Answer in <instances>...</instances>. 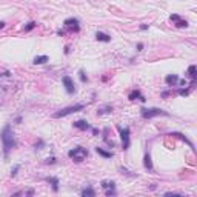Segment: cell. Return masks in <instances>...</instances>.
Segmentation results:
<instances>
[{
  "mask_svg": "<svg viewBox=\"0 0 197 197\" xmlns=\"http://www.w3.org/2000/svg\"><path fill=\"white\" fill-rule=\"evenodd\" d=\"M0 139H2V143H3V154H5V157H8L11 150H14L17 146V140L14 137L11 125H5V128L0 133Z\"/></svg>",
  "mask_w": 197,
  "mask_h": 197,
  "instance_id": "1",
  "label": "cell"
},
{
  "mask_svg": "<svg viewBox=\"0 0 197 197\" xmlns=\"http://www.w3.org/2000/svg\"><path fill=\"white\" fill-rule=\"evenodd\" d=\"M68 157L72 159L74 162L80 163V162H83L88 157V150L83 148V146H76V148H72V150L68 151Z\"/></svg>",
  "mask_w": 197,
  "mask_h": 197,
  "instance_id": "2",
  "label": "cell"
},
{
  "mask_svg": "<svg viewBox=\"0 0 197 197\" xmlns=\"http://www.w3.org/2000/svg\"><path fill=\"white\" fill-rule=\"evenodd\" d=\"M83 108H85V105H83V103H77V105H72V106H66V108H63V109L57 111L53 117H54V119L66 117V116H69V114H72V112H79V111H82Z\"/></svg>",
  "mask_w": 197,
  "mask_h": 197,
  "instance_id": "3",
  "label": "cell"
},
{
  "mask_svg": "<svg viewBox=\"0 0 197 197\" xmlns=\"http://www.w3.org/2000/svg\"><path fill=\"white\" fill-rule=\"evenodd\" d=\"M119 133H120V139H122V148H123V151H128V148L131 145V131L130 128H117Z\"/></svg>",
  "mask_w": 197,
  "mask_h": 197,
  "instance_id": "4",
  "label": "cell"
},
{
  "mask_svg": "<svg viewBox=\"0 0 197 197\" xmlns=\"http://www.w3.org/2000/svg\"><path fill=\"white\" fill-rule=\"evenodd\" d=\"M157 116H169L166 111L160 109V108H143L142 109V117L143 119H153Z\"/></svg>",
  "mask_w": 197,
  "mask_h": 197,
  "instance_id": "5",
  "label": "cell"
},
{
  "mask_svg": "<svg viewBox=\"0 0 197 197\" xmlns=\"http://www.w3.org/2000/svg\"><path fill=\"white\" fill-rule=\"evenodd\" d=\"M62 83H63V86H65V89H66L68 94H74V92H76V85H74V82H72V79L69 76H63Z\"/></svg>",
  "mask_w": 197,
  "mask_h": 197,
  "instance_id": "6",
  "label": "cell"
},
{
  "mask_svg": "<svg viewBox=\"0 0 197 197\" xmlns=\"http://www.w3.org/2000/svg\"><path fill=\"white\" fill-rule=\"evenodd\" d=\"M63 25L66 28H69L71 31H79L80 29V26H79V19H76V17H71V19H66L65 22H63Z\"/></svg>",
  "mask_w": 197,
  "mask_h": 197,
  "instance_id": "7",
  "label": "cell"
},
{
  "mask_svg": "<svg viewBox=\"0 0 197 197\" xmlns=\"http://www.w3.org/2000/svg\"><path fill=\"white\" fill-rule=\"evenodd\" d=\"M74 128H77V130H82V131H88L91 130V125L86 122V120H77V122H74L72 123Z\"/></svg>",
  "mask_w": 197,
  "mask_h": 197,
  "instance_id": "8",
  "label": "cell"
},
{
  "mask_svg": "<svg viewBox=\"0 0 197 197\" xmlns=\"http://www.w3.org/2000/svg\"><path fill=\"white\" fill-rule=\"evenodd\" d=\"M130 100H136V98H139L140 102H146V98H145V95H142V92L139 91V89H134L131 94H130Z\"/></svg>",
  "mask_w": 197,
  "mask_h": 197,
  "instance_id": "9",
  "label": "cell"
},
{
  "mask_svg": "<svg viewBox=\"0 0 197 197\" xmlns=\"http://www.w3.org/2000/svg\"><path fill=\"white\" fill-rule=\"evenodd\" d=\"M165 82H166L168 86H174L179 82V76H177V74H169V76H166Z\"/></svg>",
  "mask_w": 197,
  "mask_h": 197,
  "instance_id": "10",
  "label": "cell"
},
{
  "mask_svg": "<svg viewBox=\"0 0 197 197\" xmlns=\"http://www.w3.org/2000/svg\"><path fill=\"white\" fill-rule=\"evenodd\" d=\"M45 180L53 186V191H54V192L59 191V179H57V177H46Z\"/></svg>",
  "mask_w": 197,
  "mask_h": 197,
  "instance_id": "11",
  "label": "cell"
},
{
  "mask_svg": "<svg viewBox=\"0 0 197 197\" xmlns=\"http://www.w3.org/2000/svg\"><path fill=\"white\" fill-rule=\"evenodd\" d=\"M143 165H145V168H146V169H150V171H153V169H154V168H153L151 154H150V153H146V154H145V157H143Z\"/></svg>",
  "mask_w": 197,
  "mask_h": 197,
  "instance_id": "12",
  "label": "cell"
},
{
  "mask_svg": "<svg viewBox=\"0 0 197 197\" xmlns=\"http://www.w3.org/2000/svg\"><path fill=\"white\" fill-rule=\"evenodd\" d=\"M95 39H97L98 42H111V37H109L108 34H105V33H100V31L95 33Z\"/></svg>",
  "mask_w": 197,
  "mask_h": 197,
  "instance_id": "13",
  "label": "cell"
},
{
  "mask_svg": "<svg viewBox=\"0 0 197 197\" xmlns=\"http://www.w3.org/2000/svg\"><path fill=\"white\" fill-rule=\"evenodd\" d=\"M95 151H97V154H100L102 157H105V159H109V157H112V153H109V151H105L103 148H100V146H97L95 148Z\"/></svg>",
  "mask_w": 197,
  "mask_h": 197,
  "instance_id": "14",
  "label": "cell"
},
{
  "mask_svg": "<svg viewBox=\"0 0 197 197\" xmlns=\"http://www.w3.org/2000/svg\"><path fill=\"white\" fill-rule=\"evenodd\" d=\"M80 195L82 197H94L95 195V191L92 189V188H85V189H82V192H80Z\"/></svg>",
  "mask_w": 197,
  "mask_h": 197,
  "instance_id": "15",
  "label": "cell"
},
{
  "mask_svg": "<svg viewBox=\"0 0 197 197\" xmlns=\"http://www.w3.org/2000/svg\"><path fill=\"white\" fill-rule=\"evenodd\" d=\"M169 136H174V137H179L180 140H183L185 143H188V146H189V148H194V146H192V143H191V142H189V140H188V139H186V137H185V136H183L182 133H171Z\"/></svg>",
  "mask_w": 197,
  "mask_h": 197,
  "instance_id": "16",
  "label": "cell"
},
{
  "mask_svg": "<svg viewBox=\"0 0 197 197\" xmlns=\"http://www.w3.org/2000/svg\"><path fill=\"white\" fill-rule=\"evenodd\" d=\"M102 188H105V189H116V183L112 182V180H102Z\"/></svg>",
  "mask_w": 197,
  "mask_h": 197,
  "instance_id": "17",
  "label": "cell"
},
{
  "mask_svg": "<svg viewBox=\"0 0 197 197\" xmlns=\"http://www.w3.org/2000/svg\"><path fill=\"white\" fill-rule=\"evenodd\" d=\"M111 112H112V106H111V105H106V106H103V108H100V109H97V114H98V116L111 114Z\"/></svg>",
  "mask_w": 197,
  "mask_h": 197,
  "instance_id": "18",
  "label": "cell"
},
{
  "mask_svg": "<svg viewBox=\"0 0 197 197\" xmlns=\"http://www.w3.org/2000/svg\"><path fill=\"white\" fill-rule=\"evenodd\" d=\"M49 59H48V56H36L34 57V63L36 65H43V63H46Z\"/></svg>",
  "mask_w": 197,
  "mask_h": 197,
  "instance_id": "19",
  "label": "cell"
},
{
  "mask_svg": "<svg viewBox=\"0 0 197 197\" xmlns=\"http://www.w3.org/2000/svg\"><path fill=\"white\" fill-rule=\"evenodd\" d=\"M188 76L192 79V82H195V79H197V74H195V65H191V66L188 68Z\"/></svg>",
  "mask_w": 197,
  "mask_h": 197,
  "instance_id": "20",
  "label": "cell"
},
{
  "mask_svg": "<svg viewBox=\"0 0 197 197\" xmlns=\"http://www.w3.org/2000/svg\"><path fill=\"white\" fill-rule=\"evenodd\" d=\"M176 26H177V28H186V26H188V22H186V20L179 19V20L176 22Z\"/></svg>",
  "mask_w": 197,
  "mask_h": 197,
  "instance_id": "21",
  "label": "cell"
},
{
  "mask_svg": "<svg viewBox=\"0 0 197 197\" xmlns=\"http://www.w3.org/2000/svg\"><path fill=\"white\" fill-rule=\"evenodd\" d=\"M36 22H29V23H26V25H25V26H23V29L25 31H31V29H34L36 28Z\"/></svg>",
  "mask_w": 197,
  "mask_h": 197,
  "instance_id": "22",
  "label": "cell"
},
{
  "mask_svg": "<svg viewBox=\"0 0 197 197\" xmlns=\"http://www.w3.org/2000/svg\"><path fill=\"white\" fill-rule=\"evenodd\" d=\"M79 77H80V80H82L83 83H86V82H88V77H86V74H85V71H83V69H80V71H79Z\"/></svg>",
  "mask_w": 197,
  "mask_h": 197,
  "instance_id": "23",
  "label": "cell"
},
{
  "mask_svg": "<svg viewBox=\"0 0 197 197\" xmlns=\"http://www.w3.org/2000/svg\"><path fill=\"white\" fill-rule=\"evenodd\" d=\"M19 169H20V165H16V166H14V168L11 169V176H12V177H14V176L17 174V171H19Z\"/></svg>",
  "mask_w": 197,
  "mask_h": 197,
  "instance_id": "24",
  "label": "cell"
},
{
  "mask_svg": "<svg viewBox=\"0 0 197 197\" xmlns=\"http://www.w3.org/2000/svg\"><path fill=\"white\" fill-rule=\"evenodd\" d=\"M179 94H180L182 97H185V95L189 94V89H179Z\"/></svg>",
  "mask_w": 197,
  "mask_h": 197,
  "instance_id": "25",
  "label": "cell"
},
{
  "mask_svg": "<svg viewBox=\"0 0 197 197\" xmlns=\"http://www.w3.org/2000/svg\"><path fill=\"white\" fill-rule=\"evenodd\" d=\"M45 162H46V163H51V165H53V163H56V157H54V156H53V157H48Z\"/></svg>",
  "mask_w": 197,
  "mask_h": 197,
  "instance_id": "26",
  "label": "cell"
},
{
  "mask_svg": "<svg viewBox=\"0 0 197 197\" xmlns=\"http://www.w3.org/2000/svg\"><path fill=\"white\" fill-rule=\"evenodd\" d=\"M45 143H43V140H39L37 142V145H36V150H42V146H43Z\"/></svg>",
  "mask_w": 197,
  "mask_h": 197,
  "instance_id": "27",
  "label": "cell"
},
{
  "mask_svg": "<svg viewBox=\"0 0 197 197\" xmlns=\"http://www.w3.org/2000/svg\"><path fill=\"white\" fill-rule=\"evenodd\" d=\"M179 19H180V16H177V14H172V16H171V20H172V22H177Z\"/></svg>",
  "mask_w": 197,
  "mask_h": 197,
  "instance_id": "28",
  "label": "cell"
},
{
  "mask_svg": "<svg viewBox=\"0 0 197 197\" xmlns=\"http://www.w3.org/2000/svg\"><path fill=\"white\" fill-rule=\"evenodd\" d=\"M106 195H116V189H106Z\"/></svg>",
  "mask_w": 197,
  "mask_h": 197,
  "instance_id": "29",
  "label": "cell"
},
{
  "mask_svg": "<svg viewBox=\"0 0 197 197\" xmlns=\"http://www.w3.org/2000/svg\"><path fill=\"white\" fill-rule=\"evenodd\" d=\"M148 28H150V25H142V26H140V29H142V31H146Z\"/></svg>",
  "mask_w": 197,
  "mask_h": 197,
  "instance_id": "30",
  "label": "cell"
},
{
  "mask_svg": "<svg viewBox=\"0 0 197 197\" xmlns=\"http://www.w3.org/2000/svg\"><path fill=\"white\" fill-rule=\"evenodd\" d=\"M143 49V43H137V51H142Z\"/></svg>",
  "mask_w": 197,
  "mask_h": 197,
  "instance_id": "31",
  "label": "cell"
},
{
  "mask_svg": "<svg viewBox=\"0 0 197 197\" xmlns=\"http://www.w3.org/2000/svg\"><path fill=\"white\" fill-rule=\"evenodd\" d=\"M57 34H59V36H65V31H63V29H57Z\"/></svg>",
  "mask_w": 197,
  "mask_h": 197,
  "instance_id": "32",
  "label": "cell"
},
{
  "mask_svg": "<svg viewBox=\"0 0 197 197\" xmlns=\"http://www.w3.org/2000/svg\"><path fill=\"white\" fill-rule=\"evenodd\" d=\"M65 54H69V46H68V45L65 46Z\"/></svg>",
  "mask_w": 197,
  "mask_h": 197,
  "instance_id": "33",
  "label": "cell"
},
{
  "mask_svg": "<svg viewBox=\"0 0 197 197\" xmlns=\"http://www.w3.org/2000/svg\"><path fill=\"white\" fill-rule=\"evenodd\" d=\"M92 134H94V136H97V134H98V130H95V128H92Z\"/></svg>",
  "mask_w": 197,
  "mask_h": 197,
  "instance_id": "34",
  "label": "cell"
},
{
  "mask_svg": "<svg viewBox=\"0 0 197 197\" xmlns=\"http://www.w3.org/2000/svg\"><path fill=\"white\" fill-rule=\"evenodd\" d=\"M3 26H5V22H0V29H2Z\"/></svg>",
  "mask_w": 197,
  "mask_h": 197,
  "instance_id": "35",
  "label": "cell"
}]
</instances>
